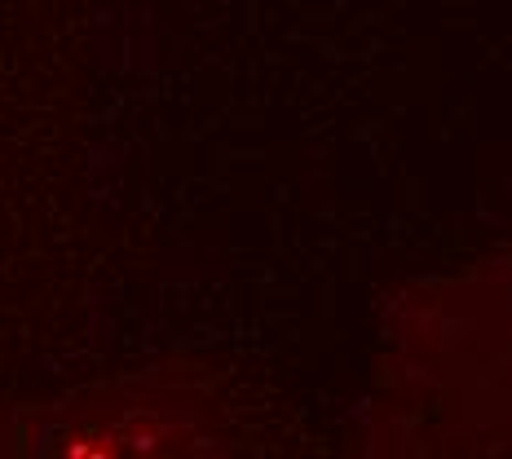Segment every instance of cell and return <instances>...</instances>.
I'll return each mask as SVG.
<instances>
[{"mask_svg":"<svg viewBox=\"0 0 512 459\" xmlns=\"http://www.w3.org/2000/svg\"><path fill=\"white\" fill-rule=\"evenodd\" d=\"M371 420L376 451L512 455V248L402 301Z\"/></svg>","mask_w":512,"mask_h":459,"instance_id":"obj_1","label":"cell"}]
</instances>
